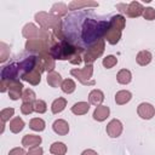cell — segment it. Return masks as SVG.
<instances>
[{
	"mask_svg": "<svg viewBox=\"0 0 155 155\" xmlns=\"http://www.w3.org/2000/svg\"><path fill=\"white\" fill-rule=\"evenodd\" d=\"M82 52H84V50L81 47L74 46L70 42H68L67 40H62L59 42L54 41L50 50V54L54 59L69 61L71 64H78V65L84 59V57H81Z\"/></svg>",
	"mask_w": 155,
	"mask_h": 155,
	"instance_id": "1",
	"label": "cell"
},
{
	"mask_svg": "<svg viewBox=\"0 0 155 155\" xmlns=\"http://www.w3.org/2000/svg\"><path fill=\"white\" fill-rule=\"evenodd\" d=\"M35 21L39 23V25L45 29H52L53 30V36L56 39H58L59 41L65 40V35L63 34V29H62V19L52 13H47L44 11H40L38 13H35Z\"/></svg>",
	"mask_w": 155,
	"mask_h": 155,
	"instance_id": "2",
	"label": "cell"
},
{
	"mask_svg": "<svg viewBox=\"0 0 155 155\" xmlns=\"http://www.w3.org/2000/svg\"><path fill=\"white\" fill-rule=\"evenodd\" d=\"M125 24L126 18L122 15L113 16L108 22V27L104 33V40H107V42L110 45H116L121 39V33L125 28Z\"/></svg>",
	"mask_w": 155,
	"mask_h": 155,
	"instance_id": "3",
	"label": "cell"
},
{
	"mask_svg": "<svg viewBox=\"0 0 155 155\" xmlns=\"http://www.w3.org/2000/svg\"><path fill=\"white\" fill-rule=\"evenodd\" d=\"M108 23L107 22H96L94 19H86L82 27V39L88 42L91 40H99L101 36H104L107 30Z\"/></svg>",
	"mask_w": 155,
	"mask_h": 155,
	"instance_id": "4",
	"label": "cell"
},
{
	"mask_svg": "<svg viewBox=\"0 0 155 155\" xmlns=\"http://www.w3.org/2000/svg\"><path fill=\"white\" fill-rule=\"evenodd\" d=\"M22 34L27 40H31V39H42V40H52L53 35L48 31L45 30L42 28H38L35 24L33 23H27L23 29H22Z\"/></svg>",
	"mask_w": 155,
	"mask_h": 155,
	"instance_id": "5",
	"label": "cell"
},
{
	"mask_svg": "<svg viewBox=\"0 0 155 155\" xmlns=\"http://www.w3.org/2000/svg\"><path fill=\"white\" fill-rule=\"evenodd\" d=\"M105 48V41L104 39H99L94 41L84 53V61L86 64H92L98 57H101Z\"/></svg>",
	"mask_w": 155,
	"mask_h": 155,
	"instance_id": "6",
	"label": "cell"
},
{
	"mask_svg": "<svg viewBox=\"0 0 155 155\" xmlns=\"http://www.w3.org/2000/svg\"><path fill=\"white\" fill-rule=\"evenodd\" d=\"M53 39L52 40H42V39H31V40H27L25 42V50L30 51V52H36L38 54L41 53H50L51 46L53 44Z\"/></svg>",
	"mask_w": 155,
	"mask_h": 155,
	"instance_id": "7",
	"label": "cell"
},
{
	"mask_svg": "<svg viewBox=\"0 0 155 155\" xmlns=\"http://www.w3.org/2000/svg\"><path fill=\"white\" fill-rule=\"evenodd\" d=\"M70 74L76 78L82 85H94V80H91L92 74H93V65L92 64H86L84 68H73L70 70Z\"/></svg>",
	"mask_w": 155,
	"mask_h": 155,
	"instance_id": "8",
	"label": "cell"
},
{
	"mask_svg": "<svg viewBox=\"0 0 155 155\" xmlns=\"http://www.w3.org/2000/svg\"><path fill=\"white\" fill-rule=\"evenodd\" d=\"M116 8L120 11V12H124L126 13L127 17L130 18H136V17H139L143 15V11H144V7L140 2L138 1H132L130 4H117L116 5Z\"/></svg>",
	"mask_w": 155,
	"mask_h": 155,
	"instance_id": "9",
	"label": "cell"
},
{
	"mask_svg": "<svg viewBox=\"0 0 155 155\" xmlns=\"http://www.w3.org/2000/svg\"><path fill=\"white\" fill-rule=\"evenodd\" d=\"M18 75L21 76V70H19V64L18 63H11L7 64L5 67H2L1 69V80H16L18 78Z\"/></svg>",
	"mask_w": 155,
	"mask_h": 155,
	"instance_id": "10",
	"label": "cell"
},
{
	"mask_svg": "<svg viewBox=\"0 0 155 155\" xmlns=\"http://www.w3.org/2000/svg\"><path fill=\"white\" fill-rule=\"evenodd\" d=\"M41 73H42V70H41L39 63H38V65H36L34 69H31V70H29V71L22 74V75H21V79H22L23 81H27V82H29L30 85H34V86H35V85H39L40 81H41Z\"/></svg>",
	"mask_w": 155,
	"mask_h": 155,
	"instance_id": "11",
	"label": "cell"
},
{
	"mask_svg": "<svg viewBox=\"0 0 155 155\" xmlns=\"http://www.w3.org/2000/svg\"><path fill=\"white\" fill-rule=\"evenodd\" d=\"M38 63L41 68L42 71H53L54 67H56V63H54V58L50 54V53H41V54H38Z\"/></svg>",
	"mask_w": 155,
	"mask_h": 155,
	"instance_id": "12",
	"label": "cell"
},
{
	"mask_svg": "<svg viewBox=\"0 0 155 155\" xmlns=\"http://www.w3.org/2000/svg\"><path fill=\"white\" fill-rule=\"evenodd\" d=\"M23 94V84L16 79V80H10L8 81V97L12 101H17L22 98Z\"/></svg>",
	"mask_w": 155,
	"mask_h": 155,
	"instance_id": "13",
	"label": "cell"
},
{
	"mask_svg": "<svg viewBox=\"0 0 155 155\" xmlns=\"http://www.w3.org/2000/svg\"><path fill=\"white\" fill-rule=\"evenodd\" d=\"M122 130H124V126H122V122L117 119H113L109 121V124L107 125V134L110 137V138H117L121 133H122Z\"/></svg>",
	"mask_w": 155,
	"mask_h": 155,
	"instance_id": "14",
	"label": "cell"
},
{
	"mask_svg": "<svg viewBox=\"0 0 155 155\" xmlns=\"http://www.w3.org/2000/svg\"><path fill=\"white\" fill-rule=\"evenodd\" d=\"M137 114H138L139 117H142L144 120H150L155 115V108H154L153 104L147 103V102H143V103H140L138 105Z\"/></svg>",
	"mask_w": 155,
	"mask_h": 155,
	"instance_id": "15",
	"label": "cell"
},
{
	"mask_svg": "<svg viewBox=\"0 0 155 155\" xmlns=\"http://www.w3.org/2000/svg\"><path fill=\"white\" fill-rule=\"evenodd\" d=\"M98 2L91 0H73L68 4L69 10H80L82 7H98Z\"/></svg>",
	"mask_w": 155,
	"mask_h": 155,
	"instance_id": "16",
	"label": "cell"
},
{
	"mask_svg": "<svg viewBox=\"0 0 155 155\" xmlns=\"http://www.w3.org/2000/svg\"><path fill=\"white\" fill-rule=\"evenodd\" d=\"M52 130L54 133H57L58 136H65L69 132V125L65 120L63 119H58L52 124Z\"/></svg>",
	"mask_w": 155,
	"mask_h": 155,
	"instance_id": "17",
	"label": "cell"
},
{
	"mask_svg": "<svg viewBox=\"0 0 155 155\" xmlns=\"http://www.w3.org/2000/svg\"><path fill=\"white\" fill-rule=\"evenodd\" d=\"M109 114H110L109 107H107V105H98V107H96V109H94L92 116H93V119H94L96 121L102 122V121H104V120L109 116Z\"/></svg>",
	"mask_w": 155,
	"mask_h": 155,
	"instance_id": "18",
	"label": "cell"
},
{
	"mask_svg": "<svg viewBox=\"0 0 155 155\" xmlns=\"http://www.w3.org/2000/svg\"><path fill=\"white\" fill-rule=\"evenodd\" d=\"M42 142V138L40 136L36 134H25L22 138V145L25 148H31V147H36L40 145Z\"/></svg>",
	"mask_w": 155,
	"mask_h": 155,
	"instance_id": "19",
	"label": "cell"
},
{
	"mask_svg": "<svg viewBox=\"0 0 155 155\" xmlns=\"http://www.w3.org/2000/svg\"><path fill=\"white\" fill-rule=\"evenodd\" d=\"M103 101H104V93H103L101 90L94 88V90H92V91L88 93V103H90V104L98 107V105L102 104Z\"/></svg>",
	"mask_w": 155,
	"mask_h": 155,
	"instance_id": "20",
	"label": "cell"
},
{
	"mask_svg": "<svg viewBox=\"0 0 155 155\" xmlns=\"http://www.w3.org/2000/svg\"><path fill=\"white\" fill-rule=\"evenodd\" d=\"M151 59H153V54H151L149 51H147V50L139 51V52L137 53V56H136V62H137L139 65H142V67L148 65V64L151 62Z\"/></svg>",
	"mask_w": 155,
	"mask_h": 155,
	"instance_id": "21",
	"label": "cell"
},
{
	"mask_svg": "<svg viewBox=\"0 0 155 155\" xmlns=\"http://www.w3.org/2000/svg\"><path fill=\"white\" fill-rule=\"evenodd\" d=\"M46 80H47V84H48L51 87H54V88H56V87H61V85H62V82H63L61 74L57 73V71H54V70L47 73Z\"/></svg>",
	"mask_w": 155,
	"mask_h": 155,
	"instance_id": "22",
	"label": "cell"
},
{
	"mask_svg": "<svg viewBox=\"0 0 155 155\" xmlns=\"http://www.w3.org/2000/svg\"><path fill=\"white\" fill-rule=\"evenodd\" d=\"M132 98V93L127 90H121L119 92H116L115 94V103L117 105H124L126 103H128Z\"/></svg>",
	"mask_w": 155,
	"mask_h": 155,
	"instance_id": "23",
	"label": "cell"
},
{
	"mask_svg": "<svg viewBox=\"0 0 155 155\" xmlns=\"http://www.w3.org/2000/svg\"><path fill=\"white\" fill-rule=\"evenodd\" d=\"M67 107V99L63 97H58L57 99H54L51 104V111L52 114H59L61 111H63Z\"/></svg>",
	"mask_w": 155,
	"mask_h": 155,
	"instance_id": "24",
	"label": "cell"
},
{
	"mask_svg": "<svg viewBox=\"0 0 155 155\" xmlns=\"http://www.w3.org/2000/svg\"><path fill=\"white\" fill-rule=\"evenodd\" d=\"M90 110V103L87 102H78L71 107V113L75 115H85Z\"/></svg>",
	"mask_w": 155,
	"mask_h": 155,
	"instance_id": "25",
	"label": "cell"
},
{
	"mask_svg": "<svg viewBox=\"0 0 155 155\" xmlns=\"http://www.w3.org/2000/svg\"><path fill=\"white\" fill-rule=\"evenodd\" d=\"M116 80L121 85H127L132 80V74H131V71L128 69H121L116 74Z\"/></svg>",
	"mask_w": 155,
	"mask_h": 155,
	"instance_id": "26",
	"label": "cell"
},
{
	"mask_svg": "<svg viewBox=\"0 0 155 155\" xmlns=\"http://www.w3.org/2000/svg\"><path fill=\"white\" fill-rule=\"evenodd\" d=\"M24 126H25V124H24L23 119H21L19 116H16L10 121V131L12 133H19L24 128Z\"/></svg>",
	"mask_w": 155,
	"mask_h": 155,
	"instance_id": "27",
	"label": "cell"
},
{
	"mask_svg": "<svg viewBox=\"0 0 155 155\" xmlns=\"http://www.w3.org/2000/svg\"><path fill=\"white\" fill-rule=\"evenodd\" d=\"M68 10L69 8H68V6L65 4H63V2H56L51 7V13L54 15V16H57V17H61V16L67 15Z\"/></svg>",
	"mask_w": 155,
	"mask_h": 155,
	"instance_id": "28",
	"label": "cell"
},
{
	"mask_svg": "<svg viewBox=\"0 0 155 155\" xmlns=\"http://www.w3.org/2000/svg\"><path fill=\"white\" fill-rule=\"evenodd\" d=\"M50 153L53 154V155H65L67 145L62 142H54L50 147Z\"/></svg>",
	"mask_w": 155,
	"mask_h": 155,
	"instance_id": "29",
	"label": "cell"
},
{
	"mask_svg": "<svg viewBox=\"0 0 155 155\" xmlns=\"http://www.w3.org/2000/svg\"><path fill=\"white\" fill-rule=\"evenodd\" d=\"M29 127L33 130V131H36V132H41L45 130L46 127V124L42 119L40 117H33L30 121H29Z\"/></svg>",
	"mask_w": 155,
	"mask_h": 155,
	"instance_id": "30",
	"label": "cell"
},
{
	"mask_svg": "<svg viewBox=\"0 0 155 155\" xmlns=\"http://www.w3.org/2000/svg\"><path fill=\"white\" fill-rule=\"evenodd\" d=\"M61 88H62V91H63L64 93L70 94V93H73V92L75 91L76 84H75L74 80H71V79H65V80H63V82H62V85H61Z\"/></svg>",
	"mask_w": 155,
	"mask_h": 155,
	"instance_id": "31",
	"label": "cell"
},
{
	"mask_svg": "<svg viewBox=\"0 0 155 155\" xmlns=\"http://www.w3.org/2000/svg\"><path fill=\"white\" fill-rule=\"evenodd\" d=\"M22 101L28 103H34L36 101V94L31 88H25L22 94Z\"/></svg>",
	"mask_w": 155,
	"mask_h": 155,
	"instance_id": "32",
	"label": "cell"
},
{
	"mask_svg": "<svg viewBox=\"0 0 155 155\" xmlns=\"http://www.w3.org/2000/svg\"><path fill=\"white\" fill-rule=\"evenodd\" d=\"M33 107H34V111L38 113V114H44L47 110V104L42 99H36L33 103Z\"/></svg>",
	"mask_w": 155,
	"mask_h": 155,
	"instance_id": "33",
	"label": "cell"
},
{
	"mask_svg": "<svg viewBox=\"0 0 155 155\" xmlns=\"http://www.w3.org/2000/svg\"><path fill=\"white\" fill-rule=\"evenodd\" d=\"M102 64H103L104 68L110 69V68H113V67H115V65L117 64V58H116L115 56H113V54H109V56H107L105 58H103Z\"/></svg>",
	"mask_w": 155,
	"mask_h": 155,
	"instance_id": "34",
	"label": "cell"
},
{
	"mask_svg": "<svg viewBox=\"0 0 155 155\" xmlns=\"http://www.w3.org/2000/svg\"><path fill=\"white\" fill-rule=\"evenodd\" d=\"M13 114H15V109L13 108H5V109H2L1 111H0V119H1V122H6V121H8L12 116H13Z\"/></svg>",
	"mask_w": 155,
	"mask_h": 155,
	"instance_id": "35",
	"label": "cell"
},
{
	"mask_svg": "<svg viewBox=\"0 0 155 155\" xmlns=\"http://www.w3.org/2000/svg\"><path fill=\"white\" fill-rule=\"evenodd\" d=\"M10 56V47L5 44V42H1L0 44V62L4 63Z\"/></svg>",
	"mask_w": 155,
	"mask_h": 155,
	"instance_id": "36",
	"label": "cell"
},
{
	"mask_svg": "<svg viewBox=\"0 0 155 155\" xmlns=\"http://www.w3.org/2000/svg\"><path fill=\"white\" fill-rule=\"evenodd\" d=\"M34 111V107L33 103H28V102H23L21 105V113L23 115H30Z\"/></svg>",
	"mask_w": 155,
	"mask_h": 155,
	"instance_id": "37",
	"label": "cell"
},
{
	"mask_svg": "<svg viewBox=\"0 0 155 155\" xmlns=\"http://www.w3.org/2000/svg\"><path fill=\"white\" fill-rule=\"evenodd\" d=\"M142 16L147 21H153V19H155V10L153 7H144Z\"/></svg>",
	"mask_w": 155,
	"mask_h": 155,
	"instance_id": "38",
	"label": "cell"
},
{
	"mask_svg": "<svg viewBox=\"0 0 155 155\" xmlns=\"http://www.w3.org/2000/svg\"><path fill=\"white\" fill-rule=\"evenodd\" d=\"M44 154V150L40 145H36V147H31L29 148V150L27 151V155H42Z\"/></svg>",
	"mask_w": 155,
	"mask_h": 155,
	"instance_id": "39",
	"label": "cell"
},
{
	"mask_svg": "<svg viewBox=\"0 0 155 155\" xmlns=\"http://www.w3.org/2000/svg\"><path fill=\"white\" fill-rule=\"evenodd\" d=\"M8 155H27V153L24 151V149H23V148L17 147V148L11 149V150L8 151Z\"/></svg>",
	"mask_w": 155,
	"mask_h": 155,
	"instance_id": "40",
	"label": "cell"
},
{
	"mask_svg": "<svg viewBox=\"0 0 155 155\" xmlns=\"http://www.w3.org/2000/svg\"><path fill=\"white\" fill-rule=\"evenodd\" d=\"M81 155H98V153L94 151L93 149H86V150H84L81 153Z\"/></svg>",
	"mask_w": 155,
	"mask_h": 155,
	"instance_id": "41",
	"label": "cell"
}]
</instances>
